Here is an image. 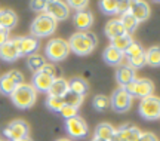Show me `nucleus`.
Instances as JSON below:
<instances>
[{
  "mask_svg": "<svg viewBox=\"0 0 160 141\" xmlns=\"http://www.w3.org/2000/svg\"><path fill=\"white\" fill-rule=\"evenodd\" d=\"M98 43V39L95 33L92 31H79V33H74L68 40V46L70 51L77 54L80 56L89 55L93 52L95 46Z\"/></svg>",
  "mask_w": 160,
  "mask_h": 141,
  "instance_id": "f257e3e1",
  "label": "nucleus"
},
{
  "mask_svg": "<svg viewBox=\"0 0 160 141\" xmlns=\"http://www.w3.org/2000/svg\"><path fill=\"white\" fill-rule=\"evenodd\" d=\"M11 100L15 104V107L21 108V110H27L34 106L36 100H37V92L31 85L22 83L12 92Z\"/></svg>",
  "mask_w": 160,
  "mask_h": 141,
  "instance_id": "f03ea898",
  "label": "nucleus"
},
{
  "mask_svg": "<svg viewBox=\"0 0 160 141\" xmlns=\"http://www.w3.org/2000/svg\"><path fill=\"white\" fill-rule=\"evenodd\" d=\"M57 21L52 19L49 15H46L45 12L43 13H39L37 17L33 19L31 23V27H30V31H31V36L33 37H48L51 36L52 33H55L57 30Z\"/></svg>",
  "mask_w": 160,
  "mask_h": 141,
  "instance_id": "7ed1b4c3",
  "label": "nucleus"
},
{
  "mask_svg": "<svg viewBox=\"0 0 160 141\" xmlns=\"http://www.w3.org/2000/svg\"><path fill=\"white\" fill-rule=\"evenodd\" d=\"M45 54L48 56V60H51L52 62L64 61L70 54L68 42L64 39H59V37L51 39L45 48Z\"/></svg>",
  "mask_w": 160,
  "mask_h": 141,
  "instance_id": "20e7f679",
  "label": "nucleus"
},
{
  "mask_svg": "<svg viewBox=\"0 0 160 141\" xmlns=\"http://www.w3.org/2000/svg\"><path fill=\"white\" fill-rule=\"evenodd\" d=\"M123 89L133 98L137 97L139 100H144L147 97L153 95L154 92V83L148 79H135L133 82L128 83L126 86H123Z\"/></svg>",
  "mask_w": 160,
  "mask_h": 141,
  "instance_id": "39448f33",
  "label": "nucleus"
},
{
  "mask_svg": "<svg viewBox=\"0 0 160 141\" xmlns=\"http://www.w3.org/2000/svg\"><path fill=\"white\" fill-rule=\"evenodd\" d=\"M2 134L6 140L9 141H17V140H22L25 137H28L30 134V126L28 123L22 120V119H17V120H12L11 123L5 126Z\"/></svg>",
  "mask_w": 160,
  "mask_h": 141,
  "instance_id": "423d86ee",
  "label": "nucleus"
},
{
  "mask_svg": "<svg viewBox=\"0 0 160 141\" xmlns=\"http://www.w3.org/2000/svg\"><path fill=\"white\" fill-rule=\"evenodd\" d=\"M24 83V74L19 70H11L0 76V92L3 95H12V92L17 89L19 85Z\"/></svg>",
  "mask_w": 160,
  "mask_h": 141,
  "instance_id": "0eeeda50",
  "label": "nucleus"
},
{
  "mask_svg": "<svg viewBox=\"0 0 160 141\" xmlns=\"http://www.w3.org/2000/svg\"><path fill=\"white\" fill-rule=\"evenodd\" d=\"M138 112L141 114V118L147 119V120L160 119V98L156 95H150L141 100Z\"/></svg>",
  "mask_w": 160,
  "mask_h": 141,
  "instance_id": "6e6552de",
  "label": "nucleus"
},
{
  "mask_svg": "<svg viewBox=\"0 0 160 141\" xmlns=\"http://www.w3.org/2000/svg\"><path fill=\"white\" fill-rule=\"evenodd\" d=\"M45 13L49 15L52 19L55 21H65L70 17V8L67 6L65 2H59V0H51L46 2Z\"/></svg>",
  "mask_w": 160,
  "mask_h": 141,
  "instance_id": "1a4fd4ad",
  "label": "nucleus"
},
{
  "mask_svg": "<svg viewBox=\"0 0 160 141\" xmlns=\"http://www.w3.org/2000/svg\"><path fill=\"white\" fill-rule=\"evenodd\" d=\"M132 106V97L123 88H119L113 92L110 98V107L117 113H126Z\"/></svg>",
  "mask_w": 160,
  "mask_h": 141,
  "instance_id": "9d476101",
  "label": "nucleus"
},
{
  "mask_svg": "<svg viewBox=\"0 0 160 141\" xmlns=\"http://www.w3.org/2000/svg\"><path fill=\"white\" fill-rule=\"evenodd\" d=\"M65 129L68 132V135L74 140H80V138H85L89 132V128L83 119L80 116H76V118L67 119L65 120Z\"/></svg>",
  "mask_w": 160,
  "mask_h": 141,
  "instance_id": "9b49d317",
  "label": "nucleus"
},
{
  "mask_svg": "<svg viewBox=\"0 0 160 141\" xmlns=\"http://www.w3.org/2000/svg\"><path fill=\"white\" fill-rule=\"evenodd\" d=\"M21 56L19 54V37L9 39L5 45L0 46V60L6 62H13Z\"/></svg>",
  "mask_w": 160,
  "mask_h": 141,
  "instance_id": "f8f14e48",
  "label": "nucleus"
},
{
  "mask_svg": "<svg viewBox=\"0 0 160 141\" xmlns=\"http://www.w3.org/2000/svg\"><path fill=\"white\" fill-rule=\"evenodd\" d=\"M141 134H142L141 129H138L132 125H125V126H120L119 129H116L111 141H138Z\"/></svg>",
  "mask_w": 160,
  "mask_h": 141,
  "instance_id": "ddd939ff",
  "label": "nucleus"
},
{
  "mask_svg": "<svg viewBox=\"0 0 160 141\" xmlns=\"http://www.w3.org/2000/svg\"><path fill=\"white\" fill-rule=\"evenodd\" d=\"M53 80H55V77H52L51 74L45 73L43 70H39V71H36L33 74L30 85L36 89V92H48Z\"/></svg>",
  "mask_w": 160,
  "mask_h": 141,
  "instance_id": "4468645a",
  "label": "nucleus"
},
{
  "mask_svg": "<svg viewBox=\"0 0 160 141\" xmlns=\"http://www.w3.org/2000/svg\"><path fill=\"white\" fill-rule=\"evenodd\" d=\"M73 23L79 31H89V28L93 25V15L89 9L85 11H79L74 13L73 17Z\"/></svg>",
  "mask_w": 160,
  "mask_h": 141,
  "instance_id": "2eb2a0df",
  "label": "nucleus"
},
{
  "mask_svg": "<svg viewBox=\"0 0 160 141\" xmlns=\"http://www.w3.org/2000/svg\"><path fill=\"white\" fill-rule=\"evenodd\" d=\"M129 12H131V15L137 19L138 23L147 21V19L150 18V6H148V3L141 2V0H133V2H131Z\"/></svg>",
  "mask_w": 160,
  "mask_h": 141,
  "instance_id": "dca6fc26",
  "label": "nucleus"
},
{
  "mask_svg": "<svg viewBox=\"0 0 160 141\" xmlns=\"http://www.w3.org/2000/svg\"><path fill=\"white\" fill-rule=\"evenodd\" d=\"M39 40L33 37V36H24V37H19V54L21 56H30L36 54V51L39 49Z\"/></svg>",
  "mask_w": 160,
  "mask_h": 141,
  "instance_id": "f3484780",
  "label": "nucleus"
},
{
  "mask_svg": "<svg viewBox=\"0 0 160 141\" xmlns=\"http://www.w3.org/2000/svg\"><path fill=\"white\" fill-rule=\"evenodd\" d=\"M135 79H137V71H135V68H132L131 65H128V64L119 67L117 71H116V80H117V83L120 85V88L126 86L128 83L133 82Z\"/></svg>",
  "mask_w": 160,
  "mask_h": 141,
  "instance_id": "a211bd4d",
  "label": "nucleus"
},
{
  "mask_svg": "<svg viewBox=\"0 0 160 141\" xmlns=\"http://www.w3.org/2000/svg\"><path fill=\"white\" fill-rule=\"evenodd\" d=\"M18 24V17L17 13L11 9H3L0 11V28L11 31L12 28H15V25Z\"/></svg>",
  "mask_w": 160,
  "mask_h": 141,
  "instance_id": "6ab92c4d",
  "label": "nucleus"
},
{
  "mask_svg": "<svg viewBox=\"0 0 160 141\" xmlns=\"http://www.w3.org/2000/svg\"><path fill=\"white\" fill-rule=\"evenodd\" d=\"M70 91L68 88V80H65L64 77H57L52 82L51 88L48 91V95L51 97H64Z\"/></svg>",
  "mask_w": 160,
  "mask_h": 141,
  "instance_id": "aec40b11",
  "label": "nucleus"
},
{
  "mask_svg": "<svg viewBox=\"0 0 160 141\" xmlns=\"http://www.w3.org/2000/svg\"><path fill=\"white\" fill-rule=\"evenodd\" d=\"M102 56H104V61L107 62V64H110V65H119L120 62L123 61L125 54L117 51V49L113 48V46H107L105 51H104V54H102Z\"/></svg>",
  "mask_w": 160,
  "mask_h": 141,
  "instance_id": "412c9836",
  "label": "nucleus"
},
{
  "mask_svg": "<svg viewBox=\"0 0 160 141\" xmlns=\"http://www.w3.org/2000/svg\"><path fill=\"white\" fill-rule=\"evenodd\" d=\"M114 132H116V128L113 125L107 123V122H102V123H99L95 128V135L93 137L105 140V141H111L113 137H114Z\"/></svg>",
  "mask_w": 160,
  "mask_h": 141,
  "instance_id": "4be33fe9",
  "label": "nucleus"
},
{
  "mask_svg": "<svg viewBox=\"0 0 160 141\" xmlns=\"http://www.w3.org/2000/svg\"><path fill=\"white\" fill-rule=\"evenodd\" d=\"M104 31H105V36L110 37V40H113V39H116V37H119V36L126 34L119 19H111V21H108L107 25H105V28H104Z\"/></svg>",
  "mask_w": 160,
  "mask_h": 141,
  "instance_id": "5701e85b",
  "label": "nucleus"
},
{
  "mask_svg": "<svg viewBox=\"0 0 160 141\" xmlns=\"http://www.w3.org/2000/svg\"><path fill=\"white\" fill-rule=\"evenodd\" d=\"M120 24H122V27H123V30H125V33L128 34V36H131L135 30L138 28V21L135 19V18L131 15V12H126V13H122L120 15Z\"/></svg>",
  "mask_w": 160,
  "mask_h": 141,
  "instance_id": "b1692460",
  "label": "nucleus"
},
{
  "mask_svg": "<svg viewBox=\"0 0 160 141\" xmlns=\"http://www.w3.org/2000/svg\"><path fill=\"white\" fill-rule=\"evenodd\" d=\"M68 88L71 92H74L77 95L85 97L89 91V85L86 83V80H83L82 77H74L68 82Z\"/></svg>",
  "mask_w": 160,
  "mask_h": 141,
  "instance_id": "393cba45",
  "label": "nucleus"
},
{
  "mask_svg": "<svg viewBox=\"0 0 160 141\" xmlns=\"http://www.w3.org/2000/svg\"><path fill=\"white\" fill-rule=\"evenodd\" d=\"M145 64L150 67H160V46H151L145 51Z\"/></svg>",
  "mask_w": 160,
  "mask_h": 141,
  "instance_id": "a878e982",
  "label": "nucleus"
},
{
  "mask_svg": "<svg viewBox=\"0 0 160 141\" xmlns=\"http://www.w3.org/2000/svg\"><path fill=\"white\" fill-rule=\"evenodd\" d=\"M132 43H133L132 36L123 34V36H119V37H116V39L111 40L110 46H113V48H116L117 51H120V52H123V54H125V51L132 45Z\"/></svg>",
  "mask_w": 160,
  "mask_h": 141,
  "instance_id": "bb28decb",
  "label": "nucleus"
},
{
  "mask_svg": "<svg viewBox=\"0 0 160 141\" xmlns=\"http://www.w3.org/2000/svg\"><path fill=\"white\" fill-rule=\"evenodd\" d=\"M45 64H46L45 56L39 55V54H33V55L27 56V67H28L30 70H33L34 73L39 71V70H42Z\"/></svg>",
  "mask_w": 160,
  "mask_h": 141,
  "instance_id": "cd10ccee",
  "label": "nucleus"
},
{
  "mask_svg": "<svg viewBox=\"0 0 160 141\" xmlns=\"http://www.w3.org/2000/svg\"><path fill=\"white\" fill-rule=\"evenodd\" d=\"M64 106H65V102H64L62 97H51V95H48V98H46V107L49 108L51 112L59 113L64 108Z\"/></svg>",
  "mask_w": 160,
  "mask_h": 141,
  "instance_id": "c85d7f7f",
  "label": "nucleus"
},
{
  "mask_svg": "<svg viewBox=\"0 0 160 141\" xmlns=\"http://www.w3.org/2000/svg\"><path fill=\"white\" fill-rule=\"evenodd\" d=\"M62 98H64L65 106H71V107H76V108H79L80 106L83 104V100H85V97L77 95V94L71 92V91H68V92H67Z\"/></svg>",
  "mask_w": 160,
  "mask_h": 141,
  "instance_id": "c756f323",
  "label": "nucleus"
},
{
  "mask_svg": "<svg viewBox=\"0 0 160 141\" xmlns=\"http://www.w3.org/2000/svg\"><path fill=\"white\" fill-rule=\"evenodd\" d=\"M99 8L105 15H116L119 9V2L116 0H102L99 2Z\"/></svg>",
  "mask_w": 160,
  "mask_h": 141,
  "instance_id": "7c9ffc66",
  "label": "nucleus"
},
{
  "mask_svg": "<svg viewBox=\"0 0 160 141\" xmlns=\"http://www.w3.org/2000/svg\"><path fill=\"white\" fill-rule=\"evenodd\" d=\"M92 106L97 112H105L110 107V98L105 95H95L92 100Z\"/></svg>",
  "mask_w": 160,
  "mask_h": 141,
  "instance_id": "2f4dec72",
  "label": "nucleus"
},
{
  "mask_svg": "<svg viewBox=\"0 0 160 141\" xmlns=\"http://www.w3.org/2000/svg\"><path fill=\"white\" fill-rule=\"evenodd\" d=\"M144 54H145V51L142 49V46L138 45L137 42H133V43H132V45L125 51V55L128 56V60H129V58H133V56L144 55Z\"/></svg>",
  "mask_w": 160,
  "mask_h": 141,
  "instance_id": "473e14b6",
  "label": "nucleus"
},
{
  "mask_svg": "<svg viewBox=\"0 0 160 141\" xmlns=\"http://www.w3.org/2000/svg\"><path fill=\"white\" fill-rule=\"evenodd\" d=\"M59 114H61V116L67 120V119H71V118L79 116V108L71 107V106H64V108L59 112Z\"/></svg>",
  "mask_w": 160,
  "mask_h": 141,
  "instance_id": "72a5a7b5",
  "label": "nucleus"
},
{
  "mask_svg": "<svg viewBox=\"0 0 160 141\" xmlns=\"http://www.w3.org/2000/svg\"><path fill=\"white\" fill-rule=\"evenodd\" d=\"M88 0H70V2H67V6L68 8H71V9H74L76 12L79 11H85L86 8H88Z\"/></svg>",
  "mask_w": 160,
  "mask_h": 141,
  "instance_id": "f704fd0d",
  "label": "nucleus"
},
{
  "mask_svg": "<svg viewBox=\"0 0 160 141\" xmlns=\"http://www.w3.org/2000/svg\"><path fill=\"white\" fill-rule=\"evenodd\" d=\"M128 61H129L128 65H131L132 68H141L142 65H145V54H144V55H139V56L129 58Z\"/></svg>",
  "mask_w": 160,
  "mask_h": 141,
  "instance_id": "c9c22d12",
  "label": "nucleus"
},
{
  "mask_svg": "<svg viewBox=\"0 0 160 141\" xmlns=\"http://www.w3.org/2000/svg\"><path fill=\"white\" fill-rule=\"evenodd\" d=\"M30 8L34 12H42L43 13L46 8V2L45 0H33V2H30Z\"/></svg>",
  "mask_w": 160,
  "mask_h": 141,
  "instance_id": "e433bc0d",
  "label": "nucleus"
},
{
  "mask_svg": "<svg viewBox=\"0 0 160 141\" xmlns=\"http://www.w3.org/2000/svg\"><path fill=\"white\" fill-rule=\"evenodd\" d=\"M42 70H43L45 73L51 74L52 77H55V79L58 77V76H57V67H55L53 64H48V62H46L45 65H43V68H42Z\"/></svg>",
  "mask_w": 160,
  "mask_h": 141,
  "instance_id": "4c0bfd02",
  "label": "nucleus"
},
{
  "mask_svg": "<svg viewBox=\"0 0 160 141\" xmlns=\"http://www.w3.org/2000/svg\"><path fill=\"white\" fill-rule=\"evenodd\" d=\"M138 141H159V140H157L156 134H153V132H142Z\"/></svg>",
  "mask_w": 160,
  "mask_h": 141,
  "instance_id": "58836bf2",
  "label": "nucleus"
},
{
  "mask_svg": "<svg viewBox=\"0 0 160 141\" xmlns=\"http://www.w3.org/2000/svg\"><path fill=\"white\" fill-rule=\"evenodd\" d=\"M129 8H131V2H119V9H117V13H119V15L126 13V12H129Z\"/></svg>",
  "mask_w": 160,
  "mask_h": 141,
  "instance_id": "ea45409f",
  "label": "nucleus"
},
{
  "mask_svg": "<svg viewBox=\"0 0 160 141\" xmlns=\"http://www.w3.org/2000/svg\"><path fill=\"white\" fill-rule=\"evenodd\" d=\"M8 40H9V31H6V30H2V28H0V46L5 45Z\"/></svg>",
  "mask_w": 160,
  "mask_h": 141,
  "instance_id": "a19ab883",
  "label": "nucleus"
},
{
  "mask_svg": "<svg viewBox=\"0 0 160 141\" xmlns=\"http://www.w3.org/2000/svg\"><path fill=\"white\" fill-rule=\"evenodd\" d=\"M17 141H33L30 137H25V138H22V140H17Z\"/></svg>",
  "mask_w": 160,
  "mask_h": 141,
  "instance_id": "79ce46f5",
  "label": "nucleus"
},
{
  "mask_svg": "<svg viewBox=\"0 0 160 141\" xmlns=\"http://www.w3.org/2000/svg\"><path fill=\"white\" fill-rule=\"evenodd\" d=\"M92 141H105V140H101V138H97V137H93V138H92Z\"/></svg>",
  "mask_w": 160,
  "mask_h": 141,
  "instance_id": "37998d69",
  "label": "nucleus"
},
{
  "mask_svg": "<svg viewBox=\"0 0 160 141\" xmlns=\"http://www.w3.org/2000/svg\"><path fill=\"white\" fill-rule=\"evenodd\" d=\"M57 141H70V140H65V138H61V140H57Z\"/></svg>",
  "mask_w": 160,
  "mask_h": 141,
  "instance_id": "c03bdc74",
  "label": "nucleus"
},
{
  "mask_svg": "<svg viewBox=\"0 0 160 141\" xmlns=\"http://www.w3.org/2000/svg\"><path fill=\"white\" fill-rule=\"evenodd\" d=\"M0 141H6V140H3V138H0Z\"/></svg>",
  "mask_w": 160,
  "mask_h": 141,
  "instance_id": "a18cd8bd",
  "label": "nucleus"
}]
</instances>
